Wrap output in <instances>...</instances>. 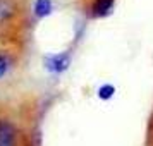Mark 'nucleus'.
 <instances>
[{"mask_svg":"<svg viewBox=\"0 0 153 146\" xmlns=\"http://www.w3.org/2000/svg\"><path fill=\"white\" fill-rule=\"evenodd\" d=\"M115 0H95L93 4V14L95 16H107L114 7Z\"/></svg>","mask_w":153,"mask_h":146,"instance_id":"obj_3","label":"nucleus"},{"mask_svg":"<svg viewBox=\"0 0 153 146\" xmlns=\"http://www.w3.org/2000/svg\"><path fill=\"white\" fill-rule=\"evenodd\" d=\"M114 93H115V88H114L112 84H103V86L98 90V96L102 98V100H108V98L114 96Z\"/></svg>","mask_w":153,"mask_h":146,"instance_id":"obj_6","label":"nucleus"},{"mask_svg":"<svg viewBox=\"0 0 153 146\" xmlns=\"http://www.w3.org/2000/svg\"><path fill=\"white\" fill-rule=\"evenodd\" d=\"M0 146H16V131L7 122H0Z\"/></svg>","mask_w":153,"mask_h":146,"instance_id":"obj_2","label":"nucleus"},{"mask_svg":"<svg viewBox=\"0 0 153 146\" xmlns=\"http://www.w3.org/2000/svg\"><path fill=\"white\" fill-rule=\"evenodd\" d=\"M52 0H36L35 2V14L38 17H45V16H48L52 12Z\"/></svg>","mask_w":153,"mask_h":146,"instance_id":"obj_4","label":"nucleus"},{"mask_svg":"<svg viewBox=\"0 0 153 146\" xmlns=\"http://www.w3.org/2000/svg\"><path fill=\"white\" fill-rule=\"evenodd\" d=\"M69 62L71 59L67 53H60V55H48L45 59V65H47V69L52 70V72H64V70L69 67Z\"/></svg>","mask_w":153,"mask_h":146,"instance_id":"obj_1","label":"nucleus"},{"mask_svg":"<svg viewBox=\"0 0 153 146\" xmlns=\"http://www.w3.org/2000/svg\"><path fill=\"white\" fill-rule=\"evenodd\" d=\"M12 12H14V5L9 0H0V21H4L9 16H12Z\"/></svg>","mask_w":153,"mask_h":146,"instance_id":"obj_5","label":"nucleus"},{"mask_svg":"<svg viewBox=\"0 0 153 146\" xmlns=\"http://www.w3.org/2000/svg\"><path fill=\"white\" fill-rule=\"evenodd\" d=\"M9 70V59L5 55H0V77H4Z\"/></svg>","mask_w":153,"mask_h":146,"instance_id":"obj_7","label":"nucleus"}]
</instances>
